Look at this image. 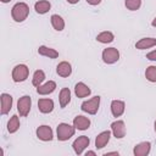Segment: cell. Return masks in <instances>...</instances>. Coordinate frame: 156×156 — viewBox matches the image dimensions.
<instances>
[{"label": "cell", "instance_id": "cell-1", "mask_svg": "<svg viewBox=\"0 0 156 156\" xmlns=\"http://www.w3.org/2000/svg\"><path fill=\"white\" fill-rule=\"evenodd\" d=\"M29 13V7L24 2H17L11 10V16L16 22H23Z\"/></svg>", "mask_w": 156, "mask_h": 156}, {"label": "cell", "instance_id": "cell-2", "mask_svg": "<svg viewBox=\"0 0 156 156\" xmlns=\"http://www.w3.org/2000/svg\"><path fill=\"white\" fill-rule=\"evenodd\" d=\"M74 130H76L74 126L72 127L67 123H60L57 126V139L61 140V141H66L71 136L74 135Z\"/></svg>", "mask_w": 156, "mask_h": 156}, {"label": "cell", "instance_id": "cell-3", "mask_svg": "<svg viewBox=\"0 0 156 156\" xmlns=\"http://www.w3.org/2000/svg\"><path fill=\"white\" fill-rule=\"evenodd\" d=\"M28 74H29V68L26 65H17L12 69V79L16 83L26 80L28 78Z\"/></svg>", "mask_w": 156, "mask_h": 156}, {"label": "cell", "instance_id": "cell-4", "mask_svg": "<svg viewBox=\"0 0 156 156\" xmlns=\"http://www.w3.org/2000/svg\"><path fill=\"white\" fill-rule=\"evenodd\" d=\"M30 106H32V99H30V96L24 95V96L20 98V100L17 101V111H18L20 116L26 117L29 113Z\"/></svg>", "mask_w": 156, "mask_h": 156}, {"label": "cell", "instance_id": "cell-5", "mask_svg": "<svg viewBox=\"0 0 156 156\" xmlns=\"http://www.w3.org/2000/svg\"><path fill=\"white\" fill-rule=\"evenodd\" d=\"M99 105H100V96H94L90 100L84 101L80 107L84 112H88L90 115H95L99 110Z\"/></svg>", "mask_w": 156, "mask_h": 156}, {"label": "cell", "instance_id": "cell-6", "mask_svg": "<svg viewBox=\"0 0 156 156\" xmlns=\"http://www.w3.org/2000/svg\"><path fill=\"white\" fill-rule=\"evenodd\" d=\"M119 58V51L116 48H107L102 51V60L105 63H115Z\"/></svg>", "mask_w": 156, "mask_h": 156}, {"label": "cell", "instance_id": "cell-7", "mask_svg": "<svg viewBox=\"0 0 156 156\" xmlns=\"http://www.w3.org/2000/svg\"><path fill=\"white\" fill-rule=\"evenodd\" d=\"M89 143H90V140H89L88 136H85V135L78 136V138L73 141V145H72L74 152H76L77 155H82V152L84 151V149H85L87 146H89Z\"/></svg>", "mask_w": 156, "mask_h": 156}, {"label": "cell", "instance_id": "cell-8", "mask_svg": "<svg viewBox=\"0 0 156 156\" xmlns=\"http://www.w3.org/2000/svg\"><path fill=\"white\" fill-rule=\"evenodd\" d=\"M37 136L43 141H50L52 139V129L49 126H40L37 128Z\"/></svg>", "mask_w": 156, "mask_h": 156}, {"label": "cell", "instance_id": "cell-9", "mask_svg": "<svg viewBox=\"0 0 156 156\" xmlns=\"http://www.w3.org/2000/svg\"><path fill=\"white\" fill-rule=\"evenodd\" d=\"M111 129H112L113 135L117 139H122L126 135V126H124V122L123 121H116V122H113L111 124Z\"/></svg>", "mask_w": 156, "mask_h": 156}, {"label": "cell", "instance_id": "cell-10", "mask_svg": "<svg viewBox=\"0 0 156 156\" xmlns=\"http://www.w3.org/2000/svg\"><path fill=\"white\" fill-rule=\"evenodd\" d=\"M55 89H56V83L54 80H49L45 84L37 87V93L40 95H48V94H51Z\"/></svg>", "mask_w": 156, "mask_h": 156}, {"label": "cell", "instance_id": "cell-11", "mask_svg": "<svg viewBox=\"0 0 156 156\" xmlns=\"http://www.w3.org/2000/svg\"><path fill=\"white\" fill-rule=\"evenodd\" d=\"M39 111L43 113H50L54 110V101L51 99H40L38 101Z\"/></svg>", "mask_w": 156, "mask_h": 156}, {"label": "cell", "instance_id": "cell-12", "mask_svg": "<svg viewBox=\"0 0 156 156\" xmlns=\"http://www.w3.org/2000/svg\"><path fill=\"white\" fill-rule=\"evenodd\" d=\"M73 126L76 127V129L85 130V129L89 128L90 121H89V118H87V117H84V116H77V117H74V119H73Z\"/></svg>", "mask_w": 156, "mask_h": 156}, {"label": "cell", "instance_id": "cell-13", "mask_svg": "<svg viewBox=\"0 0 156 156\" xmlns=\"http://www.w3.org/2000/svg\"><path fill=\"white\" fill-rule=\"evenodd\" d=\"M150 149H151V144L149 141H144V143L138 144L134 147L133 152H134L135 156H146L150 152Z\"/></svg>", "mask_w": 156, "mask_h": 156}, {"label": "cell", "instance_id": "cell-14", "mask_svg": "<svg viewBox=\"0 0 156 156\" xmlns=\"http://www.w3.org/2000/svg\"><path fill=\"white\" fill-rule=\"evenodd\" d=\"M56 72L58 76L61 77H68L71 73H72V67H71V63L67 62V61H62L57 65L56 67Z\"/></svg>", "mask_w": 156, "mask_h": 156}, {"label": "cell", "instance_id": "cell-15", "mask_svg": "<svg viewBox=\"0 0 156 156\" xmlns=\"http://www.w3.org/2000/svg\"><path fill=\"white\" fill-rule=\"evenodd\" d=\"M12 107V96L9 94H1V113L6 115Z\"/></svg>", "mask_w": 156, "mask_h": 156}, {"label": "cell", "instance_id": "cell-16", "mask_svg": "<svg viewBox=\"0 0 156 156\" xmlns=\"http://www.w3.org/2000/svg\"><path fill=\"white\" fill-rule=\"evenodd\" d=\"M110 136H111V132H110V130H105V132L100 133V134L96 136V139H95V146H96L98 149H102V147L108 143Z\"/></svg>", "mask_w": 156, "mask_h": 156}, {"label": "cell", "instance_id": "cell-17", "mask_svg": "<svg viewBox=\"0 0 156 156\" xmlns=\"http://www.w3.org/2000/svg\"><path fill=\"white\" fill-rule=\"evenodd\" d=\"M124 107H126V105L121 100H113L111 102V112L115 117H119L124 112Z\"/></svg>", "mask_w": 156, "mask_h": 156}, {"label": "cell", "instance_id": "cell-18", "mask_svg": "<svg viewBox=\"0 0 156 156\" xmlns=\"http://www.w3.org/2000/svg\"><path fill=\"white\" fill-rule=\"evenodd\" d=\"M156 45V39L155 38H143L139 41H136L135 48L139 50H144V49H149Z\"/></svg>", "mask_w": 156, "mask_h": 156}, {"label": "cell", "instance_id": "cell-19", "mask_svg": "<svg viewBox=\"0 0 156 156\" xmlns=\"http://www.w3.org/2000/svg\"><path fill=\"white\" fill-rule=\"evenodd\" d=\"M74 93H76V95L78 98H85V96H88L91 93V90L88 88V85H85L84 83L79 82L74 87Z\"/></svg>", "mask_w": 156, "mask_h": 156}, {"label": "cell", "instance_id": "cell-20", "mask_svg": "<svg viewBox=\"0 0 156 156\" xmlns=\"http://www.w3.org/2000/svg\"><path fill=\"white\" fill-rule=\"evenodd\" d=\"M58 100H60V106L61 107H66L68 105V102L71 101V91H69L68 88H62L61 89Z\"/></svg>", "mask_w": 156, "mask_h": 156}, {"label": "cell", "instance_id": "cell-21", "mask_svg": "<svg viewBox=\"0 0 156 156\" xmlns=\"http://www.w3.org/2000/svg\"><path fill=\"white\" fill-rule=\"evenodd\" d=\"M38 52L43 56H46L49 58H56L58 56V52L55 50V49H51V48H48V46H39L38 49Z\"/></svg>", "mask_w": 156, "mask_h": 156}, {"label": "cell", "instance_id": "cell-22", "mask_svg": "<svg viewBox=\"0 0 156 156\" xmlns=\"http://www.w3.org/2000/svg\"><path fill=\"white\" fill-rule=\"evenodd\" d=\"M51 5L49 1H45V0H40V1H37L35 5H34V9L38 13L43 15V13H46L49 10H50Z\"/></svg>", "mask_w": 156, "mask_h": 156}, {"label": "cell", "instance_id": "cell-23", "mask_svg": "<svg viewBox=\"0 0 156 156\" xmlns=\"http://www.w3.org/2000/svg\"><path fill=\"white\" fill-rule=\"evenodd\" d=\"M51 24H52V27H54L56 30H58V32L65 28V22H63V20H62V17L58 16V15H52V16H51Z\"/></svg>", "mask_w": 156, "mask_h": 156}, {"label": "cell", "instance_id": "cell-24", "mask_svg": "<svg viewBox=\"0 0 156 156\" xmlns=\"http://www.w3.org/2000/svg\"><path fill=\"white\" fill-rule=\"evenodd\" d=\"M18 128H20L18 116L13 115V116L10 118L9 123H7V130H9L10 133H15V132H17V129H18Z\"/></svg>", "mask_w": 156, "mask_h": 156}, {"label": "cell", "instance_id": "cell-25", "mask_svg": "<svg viewBox=\"0 0 156 156\" xmlns=\"http://www.w3.org/2000/svg\"><path fill=\"white\" fill-rule=\"evenodd\" d=\"M96 40L100 43H104V44L111 43V41H113V34L111 32H102V33L98 34Z\"/></svg>", "mask_w": 156, "mask_h": 156}, {"label": "cell", "instance_id": "cell-26", "mask_svg": "<svg viewBox=\"0 0 156 156\" xmlns=\"http://www.w3.org/2000/svg\"><path fill=\"white\" fill-rule=\"evenodd\" d=\"M44 79H45V74H44V72H43L41 69H38V71H35L34 74H33L32 83H33L34 87H39V85L43 83Z\"/></svg>", "mask_w": 156, "mask_h": 156}, {"label": "cell", "instance_id": "cell-27", "mask_svg": "<svg viewBox=\"0 0 156 156\" xmlns=\"http://www.w3.org/2000/svg\"><path fill=\"white\" fill-rule=\"evenodd\" d=\"M145 77L149 82H156V66H149L145 71Z\"/></svg>", "mask_w": 156, "mask_h": 156}, {"label": "cell", "instance_id": "cell-28", "mask_svg": "<svg viewBox=\"0 0 156 156\" xmlns=\"http://www.w3.org/2000/svg\"><path fill=\"white\" fill-rule=\"evenodd\" d=\"M141 0H126V7L130 11H135L140 7Z\"/></svg>", "mask_w": 156, "mask_h": 156}, {"label": "cell", "instance_id": "cell-29", "mask_svg": "<svg viewBox=\"0 0 156 156\" xmlns=\"http://www.w3.org/2000/svg\"><path fill=\"white\" fill-rule=\"evenodd\" d=\"M146 58H149V60H151V61H156V50L149 52V54L146 55Z\"/></svg>", "mask_w": 156, "mask_h": 156}, {"label": "cell", "instance_id": "cell-30", "mask_svg": "<svg viewBox=\"0 0 156 156\" xmlns=\"http://www.w3.org/2000/svg\"><path fill=\"white\" fill-rule=\"evenodd\" d=\"M100 1L101 0H87V2L90 5H98V4H100Z\"/></svg>", "mask_w": 156, "mask_h": 156}, {"label": "cell", "instance_id": "cell-31", "mask_svg": "<svg viewBox=\"0 0 156 156\" xmlns=\"http://www.w3.org/2000/svg\"><path fill=\"white\" fill-rule=\"evenodd\" d=\"M67 1H68L69 4H77V2L79 1V0H67Z\"/></svg>", "mask_w": 156, "mask_h": 156}, {"label": "cell", "instance_id": "cell-32", "mask_svg": "<svg viewBox=\"0 0 156 156\" xmlns=\"http://www.w3.org/2000/svg\"><path fill=\"white\" fill-rule=\"evenodd\" d=\"M107 155H118V152H107V154H105V156H107Z\"/></svg>", "mask_w": 156, "mask_h": 156}, {"label": "cell", "instance_id": "cell-33", "mask_svg": "<svg viewBox=\"0 0 156 156\" xmlns=\"http://www.w3.org/2000/svg\"><path fill=\"white\" fill-rule=\"evenodd\" d=\"M151 24H152L154 27H156V17H155V18L152 20V22H151Z\"/></svg>", "mask_w": 156, "mask_h": 156}, {"label": "cell", "instance_id": "cell-34", "mask_svg": "<svg viewBox=\"0 0 156 156\" xmlns=\"http://www.w3.org/2000/svg\"><path fill=\"white\" fill-rule=\"evenodd\" d=\"M88 155H95V152H94V151H88V152H87V156H88Z\"/></svg>", "mask_w": 156, "mask_h": 156}, {"label": "cell", "instance_id": "cell-35", "mask_svg": "<svg viewBox=\"0 0 156 156\" xmlns=\"http://www.w3.org/2000/svg\"><path fill=\"white\" fill-rule=\"evenodd\" d=\"M1 1H2V2H9L10 0H1Z\"/></svg>", "mask_w": 156, "mask_h": 156}, {"label": "cell", "instance_id": "cell-36", "mask_svg": "<svg viewBox=\"0 0 156 156\" xmlns=\"http://www.w3.org/2000/svg\"><path fill=\"white\" fill-rule=\"evenodd\" d=\"M155 132H156V121H155Z\"/></svg>", "mask_w": 156, "mask_h": 156}]
</instances>
